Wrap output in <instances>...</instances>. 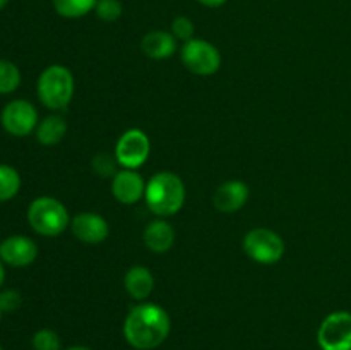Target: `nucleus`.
Returning <instances> with one entry per match:
<instances>
[{"mask_svg": "<svg viewBox=\"0 0 351 350\" xmlns=\"http://www.w3.org/2000/svg\"><path fill=\"white\" fill-rule=\"evenodd\" d=\"M171 321L168 312L153 302L134 305L123 321V336L136 350H154L168 338Z\"/></svg>", "mask_w": 351, "mask_h": 350, "instance_id": "f257e3e1", "label": "nucleus"}, {"mask_svg": "<svg viewBox=\"0 0 351 350\" xmlns=\"http://www.w3.org/2000/svg\"><path fill=\"white\" fill-rule=\"evenodd\" d=\"M144 201L156 216H173L185 202V185L173 172H158L146 182Z\"/></svg>", "mask_w": 351, "mask_h": 350, "instance_id": "f03ea898", "label": "nucleus"}, {"mask_svg": "<svg viewBox=\"0 0 351 350\" xmlns=\"http://www.w3.org/2000/svg\"><path fill=\"white\" fill-rule=\"evenodd\" d=\"M38 98L47 108L64 110L74 96V75L60 64L50 65L38 78Z\"/></svg>", "mask_w": 351, "mask_h": 350, "instance_id": "7ed1b4c3", "label": "nucleus"}, {"mask_svg": "<svg viewBox=\"0 0 351 350\" xmlns=\"http://www.w3.org/2000/svg\"><path fill=\"white\" fill-rule=\"evenodd\" d=\"M27 222L31 229L45 237H57L71 225V216L64 202L50 196L36 198L27 208Z\"/></svg>", "mask_w": 351, "mask_h": 350, "instance_id": "20e7f679", "label": "nucleus"}, {"mask_svg": "<svg viewBox=\"0 0 351 350\" xmlns=\"http://www.w3.org/2000/svg\"><path fill=\"white\" fill-rule=\"evenodd\" d=\"M242 246L247 256L259 264H274L285 256V240L269 229H252Z\"/></svg>", "mask_w": 351, "mask_h": 350, "instance_id": "39448f33", "label": "nucleus"}, {"mask_svg": "<svg viewBox=\"0 0 351 350\" xmlns=\"http://www.w3.org/2000/svg\"><path fill=\"white\" fill-rule=\"evenodd\" d=\"M182 64L195 75H213L221 67V54L213 43L199 38L185 41L180 51Z\"/></svg>", "mask_w": 351, "mask_h": 350, "instance_id": "423d86ee", "label": "nucleus"}, {"mask_svg": "<svg viewBox=\"0 0 351 350\" xmlns=\"http://www.w3.org/2000/svg\"><path fill=\"white\" fill-rule=\"evenodd\" d=\"M321 350H351V312L335 311L322 319L317 329Z\"/></svg>", "mask_w": 351, "mask_h": 350, "instance_id": "0eeeda50", "label": "nucleus"}, {"mask_svg": "<svg viewBox=\"0 0 351 350\" xmlns=\"http://www.w3.org/2000/svg\"><path fill=\"white\" fill-rule=\"evenodd\" d=\"M151 153L149 137L141 129H129L119 137L115 144V158L120 167L137 170L146 163Z\"/></svg>", "mask_w": 351, "mask_h": 350, "instance_id": "6e6552de", "label": "nucleus"}, {"mask_svg": "<svg viewBox=\"0 0 351 350\" xmlns=\"http://www.w3.org/2000/svg\"><path fill=\"white\" fill-rule=\"evenodd\" d=\"M0 120L10 136L24 137L38 127V112L27 100H14L2 110Z\"/></svg>", "mask_w": 351, "mask_h": 350, "instance_id": "1a4fd4ad", "label": "nucleus"}, {"mask_svg": "<svg viewBox=\"0 0 351 350\" xmlns=\"http://www.w3.org/2000/svg\"><path fill=\"white\" fill-rule=\"evenodd\" d=\"M71 230L77 240L96 246V244H101L103 240H106L110 233V225L98 213L84 211L77 213L71 220Z\"/></svg>", "mask_w": 351, "mask_h": 350, "instance_id": "9d476101", "label": "nucleus"}, {"mask_svg": "<svg viewBox=\"0 0 351 350\" xmlns=\"http://www.w3.org/2000/svg\"><path fill=\"white\" fill-rule=\"evenodd\" d=\"M38 256V246L33 239L26 235L7 237L0 244V259L14 268H23L34 263Z\"/></svg>", "mask_w": 351, "mask_h": 350, "instance_id": "9b49d317", "label": "nucleus"}, {"mask_svg": "<svg viewBox=\"0 0 351 350\" xmlns=\"http://www.w3.org/2000/svg\"><path fill=\"white\" fill-rule=\"evenodd\" d=\"M144 192H146V182L136 170L123 168L112 178V194L122 205H136L139 199L144 198Z\"/></svg>", "mask_w": 351, "mask_h": 350, "instance_id": "f8f14e48", "label": "nucleus"}, {"mask_svg": "<svg viewBox=\"0 0 351 350\" xmlns=\"http://www.w3.org/2000/svg\"><path fill=\"white\" fill-rule=\"evenodd\" d=\"M249 199V185L242 180H228L213 194V205L221 213H235L243 208Z\"/></svg>", "mask_w": 351, "mask_h": 350, "instance_id": "ddd939ff", "label": "nucleus"}, {"mask_svg": "<svg viewBox=\"0 0 351 350\" xmlns=\"http://www.w3.org/2000/svg\"><path fill=\"white\" fill-rule=\"evenodd\" d=\"M144 246L153 253H167L175 244V230L165 218L153 220L149 225L144 229Z\"/></svg>", "mask_w": 351, "mask_h": 350, "instance_id": "4468645a", "label": "nucleus"}, {"mask_svg": "<svg viewBox=\"0 0 351 350\" xmlns=\"http://www.w3.org/2000/svg\"><path fill=\"white\" fill-rule=\"evenodd\" d=\"M141 50L146 57L154 58V60L170 58L177 51V38L168 31H151L144 34L141 41Z\"/></svg>", "mask_w": 351, "mask_h": 350, "instance_id": "2eb2a0df", "label": "nucleus"}, {"mask_svg": "<svg viewBox=\"0 0 351 350\" xmlns=\"http://www.w3.org/2000/svg\"><path fill=\"white\" fill-rule=\"evenodd\" d=\"M123 287L127 294L136 301L144 302L151 295L154 288V277L149 268L146 266H132L127 270L123 277Z\"/></svg>", "mask_w": 351, "mask_h": 350, "instance_id": "dca6fc26", "label": "nucleus"}, {"mask_svg": "<svg viewBox=\"0 0 351 350\" xmlns=\"http://www.w3.org/2000/svg\"><path fill=\"white\" fill-rule=\"evenodd\" d=\"M67 134V122L62 115H48L36 127V139L43 146L58 144Z\"/></svg>", "mask_w": 351, "mask_h": 350, "instance_id": "f3484780", "label": "nucleus"}, {"mask_svg": "<svg viewBox=\"0 0 351 350\" xmlns=\"http://www.w3.org/2000/svg\"><path fill=\"white\" fill-rule=\"evenodd\" d=\"M98 0H53V7L57 14L67 19H77L86 16L96 7Z\"/></svg>", "mask_w": 351, "mask_h": 350, "instance_id": "a211bd4d", "label": "nucleus"}, {"mask_svg": "<svg viewBox=\"0 0 351 350\" xmlns=\"http://www.w3.org/2000/svg\"><path fill=\"white\" fill-rule=\"evenodd\" d=\"M21 175L10 165H0V202L9 201L19 192Z\"/></svg>", "mask_w": 351, "mask_h": 350, "instance_id": "6ab92c4d", "label": "nucleus"}, {"mask_svg": "<svg viewBox=\"0 0 351 350\" xmlns=\"http://www.w3.org/2000/svg\"><path fill=\"white\" fill-rule=\"evenodd\" d=\"M21 84V72L10 60L0 58V95L14 93Z\"/></svg>", "mask_w": 351, "mask_h": 350, "instance_id": "aec40b11", "label": "nucleus"}, {"mask_svg": "<svg viewBox=\"0 0 351 350\" xmlns=\"http://www.w3.org/2000/svg\"><path fill=\"white\" fill-rule=\"evenodd\" d=\"M33 349L34 350H62V340L53 329L41 328L33 335Z\"/></svg>", "mask_w": 351, "mask_h": 350, "instance_id": "412c9836", "label": "nucleus"}, {"mask_svg": "<svg viewBox=\"0 0 351 350\" xmlns=\"http://www.w3.org/2000/svg\"><path fill=\"white\" fill-rule=\"evenodd\" d=\"M117 161L115 154L99 153L93 158V170L99 175V177H115L117 175Z\"/></svg>", "mask_w": 351, "mask_h": 350, "instance_id": "4be33fe9", "label": "nucleus"}, {"mask_svg": "<svg viewBox=\"0 0 351 350\" xmlns=\"http://www.w3.org/2000/svg\"><path fill=\"white\" fill-rule=\"evenodd\" d=\"M95 12L105 23H113L122 16V3L119 0H98Z\"/></svg>", "mask_w": 351, "mask_h": 350, "instance_id": "5701e85b", "label": "nucleus"}, {"mask_svg": "<svg viewBox=\"0 0 351 350\" xmlns=\"http://www.w3.org/2000/svg\"><path fill=\"white\" fill-rule=\"evenodd\" d=\"M194 31H195L194 23H192L189 17L178 16L171 21V34H173L177 40L184 41V43L194 38Z\"/></svg>", "mask_w": 351, "mask_h": 350, "instance_id": "b1692460", "label": "nucleus"}, {"mask_svg": "<svg viewBox=\"0 0 351 350\" xmlns=\"http://www.w3.org/2000/svg\"><path fill=\"white\" fill-rule=\"evenodd\" d=\"M23 302V297L17 290H5L0 294V311L14 312Z\"/></svg>", "mask_w": 351, "mask_h": 350, "instance_id": "393cba45", "label": "nucleus"}, {"mask_svg": "<svg viewBox=\"0 0 351 350\" xmlns=\"http://www.w3.org/2000/svg\"><path fill=\"white\" fill-rule=\"evenodd\" d=\"M197 2L202 3V5H206V7H219V5H223L226 0H197Z\"/></svg>", "mask_w": 351, "mask_h": 350, "instance_id": "a878e982", "label": "nucleus"}, {"mask_svg": "<svg viewBox=\"0 0 351 350\" xmlns=\"http://www.w3.org/2000/svg\"><path fill=\"white\" fill-rule=\"evenodd\" d=\"M3 280H5V270H3V261L0 259V285L3 283Z\"/></svg>", "mask_w": 351, "mask_h": 350, "instance_id": "bb28decb", "label": "nucleus"}, {"mask_svg": "<svg viewBox=\"0 0 351 350\" xmlns=\"http://www.w3.org/2000/svg\"><path fill=\"white\" fill-rule=\"evenodd\" d=\"M64 350H93L91 347H86V345H74V347H69V349Z\"/></svg>", "mask_w": 351, "mask_h": 350, "instance_id": "cd10ccee", "label": "nucleus"}, {"mask_svg": "<svg viewBox=\"0 0 351 350\" xmlns=\"http://www.w3.org/2000/svg\"><path fill=\"white\" fill-rule=\"evenodd\" d=\"M7 2H9V0H0V9H2V7H5Z\"/></svg>", "mask_w": 351, "mask_h": 350, "instance_id": "c85d7f7f", "label": "nucleus"}, {"mask_svg": "<svg viewBox=\"0 0 351 350\" xmlns=\"http://www.w3.org/2000/svg\"><path fill=\"white\" fill-rule=\"evenodd\" d=\"M0 318H2V311H0Z\"/></svg>", "mask_w": 351, "mask_h": 350, "instance_id": "c756f323", "label": "nucleus"}, {"mask_svg": "<svg viewBox=\"0 0 351 350\" xmlns=\"http://www.w3.org/2000/svg\"><path fill=\"white\" fill-rule=\"evenodd\" d=\"M0 350H2V347H0Z\"/></svg>", "mask_w": 351, "mask_h": 350, "instance_id": "7c9ffc66", "label": "nucleus"}]
</instances>
